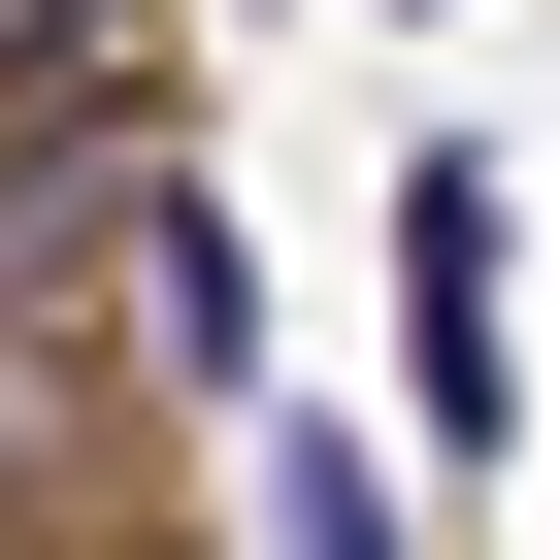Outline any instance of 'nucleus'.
<instances>
[{
  "instance_id": "f03ea898",
  "label": "nucleus",
  "mask_w": 560,
  "mask_h": 560,
  "mask_svg": "<svg viewBox=\"0 0 560 560\" xmlns=\"http://www.w3.org/2000/svg\"><path fill=\"white\" fill-rule=\"evenodd\" d=\"M264 560H396V462H363V429H298V396H264Z\"/></svg>"
},
{
  "instance_id": "7ed1b4c3",
  "label": "nucleus",
  "mask_w": 560,
  "mask_h": 560,
  "mask_svg": "<svg viewBox=\"0 0 560 560\" xmlns=\"http://www.w3.org/2000/svg\"><path fill=\"white\" fill-rule=\"evenodd\" d=\"M132 298H165V363H198V396H264V298H231V231H198V198H132Z\"/></svg>"
},
{
  "instance_id": "f257e3e1",
  "label": "nucleus",
  "mask_w": 560,
  "mask_h": 560,
  "mask_svg": "<svg viewBox=\"0 0 560 560\" xmlns=\"http://www.w3.org/2000/svg\"><path fill=\"white\" fill-rule=\"evenodd\" d=\"M396 363H429V429H494V396H527V363H494V165H462V132L396 165Z\"/></svg>"
}]
</instances>
